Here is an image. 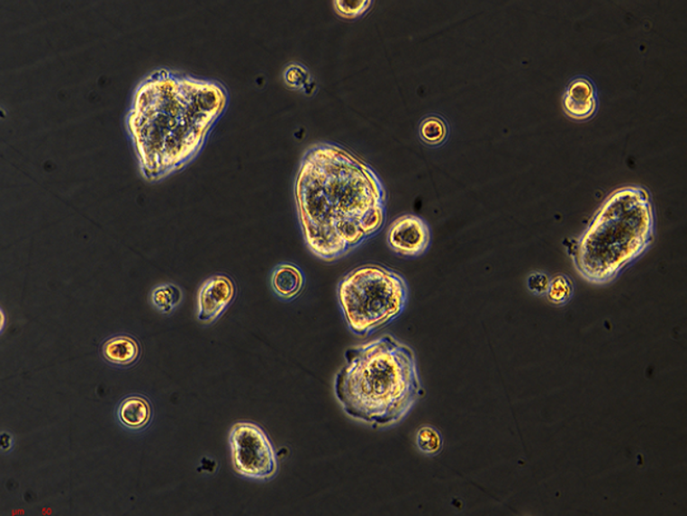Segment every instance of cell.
Instances as JSON below:
<instances>
[{"label": "cell", "instance_id": "cell-1", "mask_svg": "<svg viewBox=\"0 0 687 516\" xmlns=\"http://www.w3.org/2000/svg\"><path fill=\"white\" fill-rule=\"evenodd\" d=\"M294 196L309 251L339 260L384 227L387 193L374 167L349 149L318 143L305 151Z\"/></svg>", "mask_w": 687, "mask_h": 516}, {"label": "cell", "instance_id": "cell-2", "mask_svg": "<svg viewBox=\"0 0 687 516\" xmlns=\"http://www.w3.org/2000/svg\"><path fill=\"white\" fill-rule=\"evenodd\" d=\"M228 102L227 87L215 79L167 67L146 74L125 116L146 180H162L194 159Z\"/></svg>", "mask_w": 687, "mask_h": 516}, {"label": "cell", "instance_id": "cell-3", "mask_svg": "<svg viewBox=\"0 0 687 516\" xmlns=\"http://www.w3.org/2000/svg\"><path fill=\"white\" fill-rule=\"evenodd\" d=\"M345 358L334 394L352 419L387 428L402 421L425 396L415 351L393 335L351 347Z\"/></svg>", "mask_w": 687, "mask_h": 516}, {"label": "cell", "instance_id": "cell-4", "mask_svg": "<svg viewBox=\"0 0 687 516\" xmlns=\"http://www.w3.org/2000/svg\"><path fill=\"white\" fill-rule=\"evenodd\" d=\"M651 191L628 185L611 191L581 236L565 239L574 269L587 283H613L646 254L655 241Z\"/></svg>", "mask_w": 687, "mask_h": 516}, {"label": "cell", "instance_id": "cell-5", "mask_svg": "<svg viewBox=\"0 0 687 516\" xmlns=\"http://www.w3.org/2000/svg\"><path fill=\"white\" fill-rule=\"evenodd\" d=\"M408 285L398 271L378 264L357 267L337 288L343 317L354 334L366 337L402 316L408 303Z\"/></svg>", "mask_w": 687, "mask_h": 516}, {"label": "cell", "instance_id": "cell-6", "mask_svg": "<svg viewBox=\"0 0 687 516\" xmlns=\"http://www.w3.org/2000/svg\"><path fill=\"white\" fill-rule=\"evenodd\" d=\"M231 458L243 477L270 481L277 473V457L265 431L251 422H239L230 431Z\"/></svg>", "mask_w": 687, "mask_h": 516}, {"label": "cell", "instance_id": "cell-7", "mask_svg": "<svg viewBox=\"0 0 687 516\" xmlns=\"http://www.w3.org/2000/svg\"><path fill=\"white\" fill-rule=\"evenodd\" d=\"M388 245L398 255L418 257L425 254L431 243L429 225L420 216L406 214L390 225Z\"/></svg>", "mask_w": 687, "mask_h": 516}, {"label": "cell", "instance_id": "cell-8", "mask_svg": "<svg viewBox=\"0 0 687 516\" xmlns=\"http://www.w3.org/2000/svg\"><path fill=\"white\" fill-rule=\"evenodd\" d=\"M235 284L228 275L211 276L202 284L197 297V320L202 324L214 323L223 316L225 309L234 301Z\"/></svg>", "mask_w": 687, "mask_h": 516}, {"label": "cell", "instance_id": "cell-9", "mask_svg": "<svg viewBox=\"0 0 687 516\" xmlns=\"http://www.w3.org/2000/svg\"><path fill=\"white\" fill-rule=\"evenodd\" d=\"M599 108V95L594 84L585 76L573 78L563 95L565 114L574 120H591Z\"/></svg>", "mask_w": 687, "mask_h": 516}, {"label": "cell", "instance_id": "cell-10", "mask_svg": "<svg viewBox=\"0 0 687 516\" xmlns=\"http://www.w3.org/2000/svg\"><path fill=\"white\" fill-rule=\"evenodd\" d=\"M304 285L305 278L303 270L291 262H282L272 271L273 292L284 301H294L303 293Z\"/></svg>", "mask_w": 687, "mask_h": 516}, {"label": "cell", "instance_id": "cell-11", "mask_svg": "<svg viewBox=\"0 0 687 516\" xmlns=\"http://www.w3.org/2000/svg\"><path fill=\"white\" fill-rule=\"evenodd\" d=\"M117 420L131 431L143 430L152 420V405L148 398L139 396H127L116 411Z\"/></svg>", "mask_w": 687, "mask_h": 516}, {"label": "cell", "instance_id": "cell-12", "mask_svg": "<svg viewBox=\"0 0 687 516\" xmlns=\"http://www.w3.org/2000/svg\"><path fill=\"white\" fill-rule=\"evenodd\" d=\"M102 355L108 363L117 366H130L140 359V347L133 337L117 335L111 337L102 346Z\"/></svg>", "mask_w": 687, "mask_h": 516}, {"label": "cell", "instance_id": "cell-13", "mask_svg": "<svg viewBox=\"0 0 687 516\" xmlns=\"http://www.w3.org/2000/svg\"><path fill=\"white\" fill-rule=\"evenodd\" d=\"M448 124L437 115L427 116L419 126V136L428 147H437L445 144L448 138Z\"/></svg>", "mask_w": 687, "mask_h": 516}, {"label": "cell", "instance_id": "cell-14", "mask_svg": "<svg viewBox=\"0 0 687 516\" xmlns=\"http://www.w3.org/2000/svg\"><path fill=\"white\" fill-rule=\"evenodd\" d=\"M153 307L162 314H171L183 301V293L178 286L162 284L150 293Z\"/></svg>", "mask_w": 687, "mask_h": 516}, {"label": "cell", "instance_id": "cell-15", "mask_svg": "<svg viewBox=\"0 0 687 516\" xmlns=\"http://www.w3.org/2000/svg\"><path fill=\"white\" fill-rule=\"evenodd\" d=\"M574 292H575V288H574L572 279L565 274H556L554 278L550 279L546 298H547L550 304L562 307L571 302Z\"/></svg>", "mask_w": 687, "mask_h": 516}, {"label": "cell", "instance_id": "cell-16", "mask_svg": "<svg viewBox=\"0 0 687 516\" xmlns=\"http://www.w3.org/2000/svg\"><path fill=\"white\" fill-rule=\"evenodd\" d=\"M416 443L419 451L428 457H436L444 448V439L440 431L432 425H422L419 428Z\"/></svg>", "mask_w": 687, "mask_h": 516}, {"label": "cell", "instance_id": "cell-17", "mask_svg": "<svg viewBox=\"0 0 687 516\" xmlns=\"http://www.w3.org/2000/svg\"><path fill=\"white\" fill-rule=\"evenodd\" d=\"M286 85L294 89H307L312 84V75L305 66L298 63H291L286 66L284 73Z\"/></svg>", "mask_w": 687, "mask_h": 516}, {"label": "cell", "instance_id": "cell-18", "mask_svg": "<svg viewBox=\"0 0 687 516\" xmlns=\"http://www.w3.org/2000/svg\"><path fill=\"white\" fill-rule=\"evenodd\" d=\"M373 2L370 0H360V2H343V0H338L333 3L336 12L341 17L347 18V20H354V18L364 15L368 11Z\"/></svg>", "mask_w": 687, "mask_h": 516}, {"label": "cell", "instance_id": "cell-19", "mask_svg": "<svg viewBox=\"0 0 687 516\" xmlns=\"http://www.w3.org/2000/svg\"><path fill=\"white\" fill-rule=\"evenodd\" d=\"M550 278L544 271H533L527 278V289L536 297H546L549 288Z\"/></svg>", "mask_w": 687, "mask_h": 516}, {"label": "cell", "instance_id": "cell-20", "mask_svg": "<svg viewBox=\"0 0 687 516\" xmlns=\"http://www.w3.org/2000/svg\"><path fill=\"white\" fill-rule=\"evenodd\" d=\"M13 448V438L8 433H2V449L8 452Z\"/></svg>", "mask_w": 687, "mask_h": 516}]
</instances>
